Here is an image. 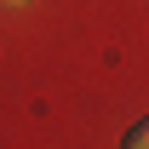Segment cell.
I'll use <instances>...</instances> for the list:
<instances>
[{"instance_id":"6da1fadb","label":"cell","mask_w":149,"mask_h":149,"mask_svg":"<svg viewBox=\"0 0 149 149\" xmlns=\"http://www.w3.org/2000/svg\"><path fill=\"white\" fill-rule=\"evenodd\" d=\"M120 149H149V115H143V120H132V126L120 132Z\"/></svg>"},{"instance_id":"7a4b0ae2","label":"cell","mask_w":149,"mask_h":149,"mask_svg":"<svg viewBox=\"0 0 149 149\" xmlns=\"http://www.w3.org/2000/svg\"><path fill=\"white\" fill-rule=\"evenodd\" d=\"M12 6H29V0H12Z\"/></svg>"}]
</instances>
